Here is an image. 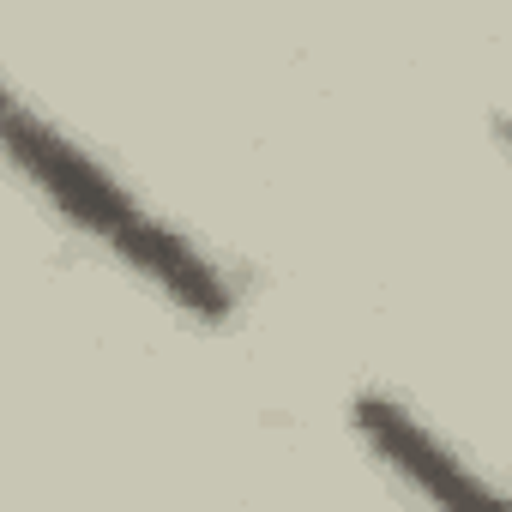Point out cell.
I'll list each match as a JSON object with an SVG mask.
<instances>
[{
	"mask_svg": "<svg viewBox=\"0 0 512 512\" xmlns=\"http://www.w3.org/2000/svg\"><path fill=\"white\" fill-rule=\"evenodd\" d=\"M350 422H356V434L368 440V452L392 470V476H404L422 500H434V506H512L488 476H476L428 422H416L398 398H386V392H362L356 404H350Z\"/></svg>",
	"mask_w": 512,
	"mask_h": 512,
	"instance_id": "2",
	"label": "cell"
},
{
	"mask_svg": "<svg viewBox=\"0 0 512 512\" xmlns=\"http://www.w3.org/2000/svg\"><path fill=\"white\" fill-rule=\"evenodd\" d=\"M0 139H7V157L25 169V181L91 241H103L127 272H139L145 284H157L181 314L217 326L235 314V290L229 278L205 260V253L169 229L163 217H151L91 151H79L61 127H49L43 115H31L19 97L0 115Z\"/></svg>",
	"mask_w": 512,
	"mask_h": 512,
	"instance_id": "1",
	"label": "cell"
},
{
	"mask_svg": "<svg viewBox=\"0 0 512 512\" xmlns=\"http://www.w3.org/2000/svg\"><path fill=\"white\" fill-rule=\"evenodd\" d=\"M494 139H500V145H506V157H512V121H506V115L494 121Z\"/></svg>",
	"mask_w": 512,
	"mask_h": 512,
	"instance_id": "3",
	"label": "cell"
}]
</instances>
